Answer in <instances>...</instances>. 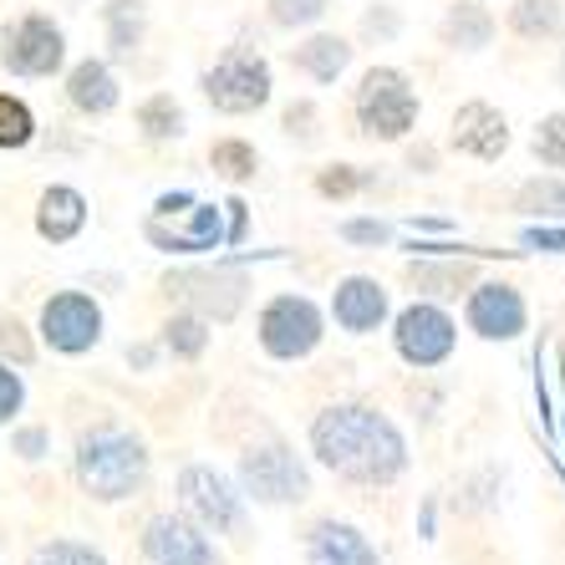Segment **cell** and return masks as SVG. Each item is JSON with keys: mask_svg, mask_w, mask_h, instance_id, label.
<instances>
[{"mask_svg": "<svg viewBox=\"0 0 565 565\" xmlns=\"http://www.w3.org/2000/svg\"><path fill=\"white\" fill-rule=\"evenodd\" d=\"M463 316H469V331H479L484 342H510V337H520L525 321H530L525 296H520L514 286H504V280H484V286H473Z\"/></svg>", "mask_w": 565, "mask_h": 565, "instance_id": "7c38bea8", "label": "cell"}, {"mask_svg": "<svg viewBox=\"0 0 565 565\" xmlns=\"http://www.w3.org/2000/svg\"><path fill=\"white\" fill-rule=\"evenodd\" d=\"M245 504L250 500L239 494V484L214 463H189L179 473V510L210 535H245Z\"/></svg>", "mask_w": 565, "mask_h": 565, "instance_id": "5b68a950", "label": "cell"}, {"mask_svg": "<svg viewBox=\"0 0 565 565\" xmlns=\"http://www.w3.org/2000/svg\"><path fill=\"white\" fill-rule=\"evenodd\" d=\"M26 565H107V555L87 540H41L26 555Z\"/></svg>", "mask_w": 565, "mask_h": 565, "instance_id": "484cf974", "label": "cell"}, {"mask_svg": "<svg viewBox=\"0 0 565 565\" xmlns=\"http://www.w3.org/2000/svg\"><path fill=\"white\" fill-rule=\"evenodd\" d=\"M21 408H26V377H21V367L0 362V428L15 423V413Z\"/></svg>", "mask_w": 565, "mask_h": 565, "instance_id": "1f68e13d", "label": "cell"}, {"mask_svg": "<svg viewBox=\"0 0 565 565\" xmlns=\"http://www.w3.org/2000/svg\"><path fill=\"white\" fill-rule=\"evenodd\" d=\"M520 204H525L530 214H561V220H565V179H545V184H530L525 194H520Z\"/></svg>", "mask_w": 565, "mask_h": 565, "instance_id": "d6a6232c", "label": "cell"}, {"mask_svg": "<svg viewBox=\"0 0 565 565\" xmlns=\"http://www.w3.org/2000/svg\"><path fill=\"white\" fill-rule=\"evenodd\" d=\"M352 113L367 138L397 143V138H408L413 122H418V93H413V82L403 77L397 66H372L352 97Z\"/></svg>", "mask_w": 565, "mask_h": 565, "instance_id": "3957f363", "label": "cell"}, {"mask_svg": "<svg viewBox=\"0 0 565 565\" xmlns=\"http://www.w3.org/2000/svg\"><path fill=\"white\" fill-rule=\"evenodd\" d=\"M0 66H6L11 77H26V82L56 77L66 66V31L41 11L15 15V21L0 26Z\"/></svg>", "mask_w": 565, "mask_h": 565, "instance_id": "277c9868", "label": "cell"}, {"mask_svg": "<svg viewBox=\"0 0 565 565\" xmlns=\"http://www.w3.org/2000/svg\"><path fill=\"white\" fill-rule=\"evenodd\" d=\"M311 454L352 484H393L408 469V444L397 423L367 403H342L321 413L311 423Z\"/></svg>", "mask_w": 565, "mask_h": 565, "instance_id": "6da1fadb", "label": "cell"}, {"mask_svg": "<svg viewBox=\"0 0 565 565\" xmlns=\"http://www.w3.org/2000/svg\"><path fill=\"white\" fill-rule=\"evenodd\" d=\"M525 245L551 250V255H565V230H545V224H535V230H525Z\"/></svg>", "mask_w": 565, "mask_h": 565, "instance_id": "74e56055", "label": "cell"}, {"mask_svg": "<svg viewBox=\"0 0 565 565\" xmlns=\"http://www.w3.org/2000/svg\"><path fill=\"white\" fill-rule=\"evenodd\" d=\"M290 66H296V72H306L311 82H337L347 66H352V41L321 31V36L301 41V46H290Z\"/></svg>", "mask_w": 565, "mask_h": 565, "instance_id": "d6986e66", "label": "cell"}, {"mask_svg": "<svg viewBox=\"0 0 565 565\" xmlns=\"http://www.w3.org/2000/svg\"><path fill=\"white\" fill-rule=\"evenodd\" d=\"M408 276L423 296H459V290L473 280V265H463V260L459 265H413Z\"/></svg>", "mask_w": 565, "mask_h": 565, "instance_id": "4316f807", "label": "cell"}, {"mask_svg": "<svg viewBox=\"0 0 565 565\" xmlns=\"http://www.w3.org/2000/svg\"><path fill=\"white\" fill-rule=\"evenodd\" d=\"M204 97H210L214 113H224V118H245V113H260L265 103H270V66H265V56H250V52H230L220 56V62L204 72Z\"/></svg>", "mask_w": 565, "mask_h": 565, "instance_id": "52a82bcc", "label": "cell"}, {"mask_svg": "<svg viewBox=\"0 0 565 565\" xmlns=\"http://www.w3.org/2000/svg\"><path fill=\"white\" fill-rule=\"evenodd\" d=\"M11 454H21L26 463L46 459V454H52V434H46L41 423H26V428H15L11 434Z\"/></svg>", "mask_w": 565, "mask_h": 565, "instance_id": "836d02e7", "label": "cell"}, {"mask_svg": "<svg viewBox=\"0 0 565 565\" xmlns=\"http://www.w3.org/2000/svg\"><path fill=\"white\" fill-rule=\"evenodd\" d=\"M72 469H77V484L87 500L118 504V500H132L148 484V448L138 434L103 423V428L77 438Z\"/></svg>", "mask_w": 565, "mask_h": 565, "instance_id": "7a4b0ae2", "label": "cell"}, {"mask_svg": "<svg viewBox=\"0 0 565 565\" xmlns=\"http://www.w3.org/2000/svg\"><path fill=\"white\" fill-rule=\"evenodd\" d=\"M184 210H194V194H163L158 199V220H173V214H184Z\"/></svg>", "mask_w": 565, "mask_h": 565, "instance_id": "ab89813d", "label": "cell"}, {"mask_svg": "<svg viewBox=\"0 0 565 565\" xmlns=\"http://www.w3.org/2000/svg\"><path fill=\"white\" fill-rule=\"evenodd\" d=\"M454 148L469 158H500L510 148V128L489 103H463L454 118Z\"/></svg>", "mask_w": 565, "mask_h": 565, "instance_id": "ac0fdd59", "label": "cell"}, {"mask_svg": "<svg viewBox=\"0 0 565 565\" xmlns=\"http://www.w3.org/2000/svg\"><path fill=\"white\" fill-rule=\"evenodd\" d=\"M342 239H352V245H387L393 239V230L382 220H347L342 224Z\"/></svg>", "mask_w": 565, "mask_h": 565, "instance_id": "d590c367", "label": "cell"}, {"mask_svg": "<svg viewBox=\"0 0 565 565\" xmlns=\"http://www.w3.org/2000/svg\"><path fill=\"white\" fill-rule=\"evenodd\" d=\"M311 122H316V107L311 103H301V107H290V113H286V132H290V138H296V132H301V138H316Z\"/></svg>", "mask_w": 565, "mask_h": 565, "instance_id": "f35d334b", "label": "cell"}, {"mask_svg": "<svg viewBox=\"0 0 565 565\" xmlns=\"http://www.w3.org/2000/svg\"><path fill=\"white\" fill-rule=\"evenodd\" d=\"M204 347H210V321L194 311L184 316H169V327H163V352L179 356V362H194V356H204Z\"/></svg>", "mask_w": 565, "mask_h": 565, "instance_id": "cb8c5ba5", "label": "cell"}, {"mask_svg": "<svg viewBox=\"0 0 565 565\" xmlns=\"http://www.w3.org/2000/svg\"><path fill=\"white\" fill-rule=\"evenodd\" d=\"M128 362L132 367H148V362H153V347H128Z\"/></svg>", "mask_w": 565, "mask_h": 565, "instance_id": "60d3db41", "label": "cell"}, {"mask_svg": "<svg viewBox=\"0 0 565 565\" xmlns=\"http://www.w3.org/2000/svg\"><path fill=\"white\" fill-rule=\"evenodd\" d=\"M87 230V194L72 184H52L36 199V235L52 239V245H66Z\"/></svg>", "mask_w": 565, "mask_h": 565, "instance_id": "e0dca14e", "label": "cell"}, {"mask_svg": "<svg viewBox=\"0 0 565 565\" xmlns=\"http://www.w3.org/2000/svg\"><path fill=\"white\" fill-rule=\"evenodd\" d=\"M31 138H36V113H31V103L15 93H0V148L15 153V148H31Z\"/></svg>", "mask_w": 565, "mask_h": 565, "instance_id": "d4e9b609", "label": "cell"}, {"mask_svg": "<svg viewBox=\"0 0 565 565\" xmlns=\"http://www.w3.org/2000/svg\"><path fill=\"white\" fill-rule=\"evenodd\" d=\"M535 158L545 169H565V113H551V118H540L535 128Z\"/></svg>", "mask_w": 565, "mask_h": 565, "instance_id": "f1b7e54d", "label": "cell"}, {"mask_svg": "<svg viewBox=\"0 0 565 565\" xmlns=\"http://www.w3.org/2000/svg\"><path fill=\"white\" fill-rule=\"evenodd\" d=\"M41 342L62 356H82L103 342V306L87 290H56L41 306Z\"/></svg>", "mask_w": 565, "mask_h": 565, "instance_id": "30bf717a", "label": "cell"}, {"mask_svg": "<svg viewBox=\"0 0 565 565\" xmlns=\"http://www.w3.org/2000/svg\"><path fill=\"white\" fill-rule=\"evenodd\" d=\"M31 356H36V342H31V331L15 321V316L0 311V362H11V367H31Z\"/></svg>", "mask_w": 565, "mask_h": 565, "instance_id": "f546056e", "label": "cell"}, {"mask_svg": "<svg viewBox=\"0 0 565 565\" xmlns=\"http://www.w3.org/2000/svg\"><path fill=\"white\" fill-rule=\"evenodd\" d=\"M331 0H270V21L286 31H301V26H316L327 15Z\"/></svg>", "mask_w": 565, "mask_h": 565, "instance_id": "4dcf8cb0", "label": "cell"}, {"mask_svg": "<svg viewBox=\"0 0 565 565\" xmlns=\"http://www.w3.org/2000/svg\"><path fill=\"white\" fill-rule=\"evenodd\" d=\"M321 311H316L306 296H276V301L260 311V347L265 356H276V362H301V356L316 352L321 342Z\"/></svg>", "mask_w": 565, "mask_h": 565, "instance_id": "ba28073f", "label": "cell"}, {"mask_svg": "<svg viewBox=\"0 0 565 565\" xmlns=\"http://www.w3.org/2000/svg\"><path fill=\"white\" fill-rule=\"evenodd\" d=\"M169 296H184L189 306H194V316H204V321H230V316L239 311V301H245V276L239 270H230V276H220V270H189V276H169Z\"/></svg>", "mask_w": 565, "mask_h": 565, "instance_id": "4fadbf2b", "label": "cell"}, {"mask_svg": "<svg viewBox=\"0 0 565 565\" xmlns=\"http://www.w3.org/2000/svg\"><path fill=\"white\" fill-rule=\"evenodd\" d=\"M454 342H459V327H454V316H448L444 306H434V301H413L408 311L397 316V327H393L397 356H403L408 367H418V372L448 362V356H454Z\"/></svg>", "mask_w": 565, "mask_h": 565, "instance_id": "9c48e42d", "label": "cell"}, {"mask_svg": "<svg viewBox=\"0 0 565 565\" xmlns=\"http://www.w3.org/2000/svg\"><path fill=\"white\" fill-rule=\"evenodd\" d=\"M397 26H403V21H397L393 6H377V11L362 15V36H372V41H393Z\"/></svg>", "mask_w": 565, "mask_h": 565, "instance_id": "8d00e7d4", "label": "cell"}, {"mask_svg": "<svg viewBox=\"0 0 565 565\" xmlns=\"http://www.w3.org/2000/svg\"><path fill=\"white\" fill-rule=\"evenodd\" d=\"M184 107L173 103V93H153L138 107V128H143L148 143H169V138H184Z\"/></svg>", "mask_w": 565, "mask_h": 565, "instance_id": "603a6c76", "label": "cell"}, {"mask_svg": "<svg viewBox=\"0 0 565 565\" xmlns=\"http://www.w3.org/2000/svg\"><path fill=\"white\" fill-rule=\"evenodd\" d=\"M316 189H321L327 199H347V194L362 189V173H352V163H337V169H327L321 179H316Z\"/></svg>", "mask_w": 565, "mask_h": 565, "instance_id": "e575fe53", "label": "cell"}, {"mask_svg": "<svg viewBox=\"0 0 565 565\" xmlns=\"http://www.w3.org/2000/svg\"><path fill=\"white\" fill-rule=\"evenodd\" d=\"M66 6H82V0H66Z\"/></svg>", "mask_w": 565, "mask_h": 565, "instance_id": "b9f144b4", "label": "cell"}, {"mask_svg": "<svg viewBox=\"0 0 565 565\" xmlns=\"http://www.w3.org/2000/svg\"><path fill=\"white\" fill-rule=\"evenodd\" d=\"M118 77H113V66L103 56H82L72 72H66V103L87 113V118H107L113 107H118Z\"/></svg>", "mask_w": 565, "mask_h": 565, "instance_id": "2e32d148", "label": "cell"}, {"mask_svg": "<svg viewBox=\"0 0 565 565\" xmlns=\"http://www.w3.org/2000/svg\"><path fill=\"white\" fill-rule=\"evenodd\" d=\"M444 41L454 52H484L489 41H494V15H489L479 0H459V6H448V15H444Z\"/></svg>", "mask_w": 565, "mask_h": 565, "instance_id": "44dd1931", "label": "cell"}, {"mask_svg": "<svg viewBox=\"0 0 565 565\" xmlns=\"http://www.w3.org/2000/svg\"><path fill=\"white\" fill-rule=\"evenodd\" d=\"M103 36L113 56H132L148 36V6L143 0H107L103 6Z\"/></svg>", "mask_w": 565, "mask_h": 565, "instance_id": "ffe728a7", "label": "cell"}, {"mask_svg": "<svg viewBox=\"0 0 565 565\" xmlns=\"http://www.w3.org/2000/svg\"><path fill=\"white\" fill-rule=\"evenodd\" d=\"M306 565H382V555L347 520H316L306 530Z\"/></svg>", "mask_w": 565, "mask_h": 565, "instance_id": "5bb4252c", "label": "cell"}, {"mask_svg": "<svg viewBox=\"0 0 565 565\" xmlns=\"http://www.w3.org/2000/svg\"><path fill=\"white\" fill-rule=\"evenodd\" d=\"M387 311H393V301H387V290H382L372 276H347L342 286H337V296H331V316H337V327L352 331V337L377 331L382 321H387Z\"/></svg>", "mask_w": 565, "mask_h": 565, "instance_id": "9a60e30c", "label": "cell"}, {"mask_svg": "<svg viewBox=\"0 0 565 565\" xmlns=\"http://www.w3.org/2000/svg\"><path fill=\"white\" fill-rule=\"evenodd\" d=\"M239 494L255 504H301L311 500V469L286 444H260L239 454Z\"/></svg>", "mask_w": 565, "mask_h": 565, "instance_id": "8992f818", "label": "cell"}, {"mask_svg": "<svg viewBox=\"0 0 565 565\" xmlns=\"http://www.w3.org/2000/svg\"><path fill=\"white\" fill-rule=\"evenodd\" d=\"M210 163L224 179H250V173L260 169V153H255L250 143H239V138H220V143L210 148Z\"/></svg>", "mask_w": 565, "mask_h": 565, "instance_id": "83f0119b", "label": "cell"}, {"mask_svg": "<svg viewBox=\"0 0 565 565\" xmlns=\"http://www.w3.org/2000/svg\"><path fill=\"white\" fill-rule=\"evenodd\" d=\"M510 31L525 41H555L565 31V6L561 0H514Z\"/></svg>", "mask_w": 565, "mask_h": 565, "instance_id": "7402d4cb", "label": "cell"}, {"mask_svg": "<svg viewBox=\"0 0 565 565\" xmlns=\"http://www.w3.org/2000/svg\"><path fill=\"white\" fill-rule=\"evenodd\" d=\"M143 561L148 565H224V551L204 525H194L184 510L153 514L143 525Z\"/></svg>", "mask_w": 565, "mask_h": 565, "instance_id": "8fae6325", "label": "cell"}]
</instances>
